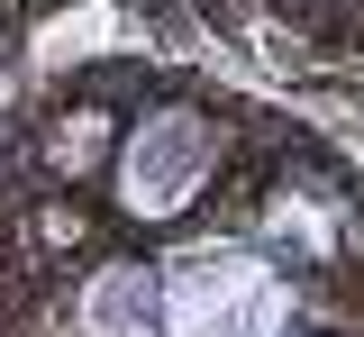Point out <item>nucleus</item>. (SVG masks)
Here are the masks:
<instances>
[{
  "mask_svg": "<svg viewBox=\"0 0 364 337\" xmlns=\"http://www.w3.org/2000/svg\"><path fill=\"white\" fill-rule=\"evenodd\" d=\"M282 319H291V291L246 246H191V264L164 283V328L173 337H273Z\"/></svg>",
  "mask_w": 364,
  "mask_h": 337,
  "instance_id": "nucleus-1",
  "label": "nucleus"
},
{
  "mask_svg": "<svg viewBox=\"0 0 364 337\" xmlns=\"http://www.w3.org/2000/svg\"><path fill=\"white\" fill-rule=\"evenodd\" d=\"M200 173H210V119H200V109H155L128 137L119 192H128V210H146V219H173L182 200L200 192Z\"/></svg>",
  "mask_w": 364,
  "mask_h": 337,
  "instance_id": "nucleus-2",
  "label": "nucleus"
},
{
  "mask_svg": "<svg viewBox=\"0 0 364 337\" xmlns=\"http://www.w3.org/2000/svg\"><path fill=\"white\" fill-rule=\"evenodd\" d=\"M155 319H164V283L146 264L91 274V291H82V328L91 337H155Z\"/></svg>",
  "mask_w": 364,
  "mask_h": 337,
  "instance_id": "nucleus-3",
  "label": "nucleus"
}]
</instances>
